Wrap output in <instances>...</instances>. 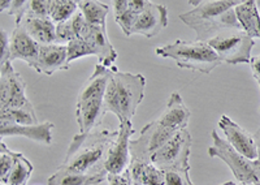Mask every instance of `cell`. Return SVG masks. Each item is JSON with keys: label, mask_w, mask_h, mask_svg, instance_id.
<instances>
[{"label": "cell", "mask_w": 260, "mask_h": 185, "mask_svg": "<svg viewBox=\"0 0 260 185\" xmlns=\"http://www.w3.org/2000/svg\"><path fill=\"white\" fill-rule=\"evenodd\" d=\"M243 0H189L194 8L181 13L180 20L195 30L197 41L208 42L224 30L242 29L237 20L236 8Z\"/></svg>", "instance_id": "obj_1"}, {"label": "cell", "mask_w": 260, "mask_h": 185, "mask_svg": "<svg viewBox=\"0 0 260 185\" xmlns=\"http://www.w3.org/2000/svg\"><path fill=\"white\" fill-rule=\"evenodd\" d=\"M118 131H94L76 135L64 162L59 168L80 173H94L104 170V161L117 137ZM106 171V170H104Z\"/></svg>", "instance_id": "obj_2"}, {"label": "cell", "mask_w": 260, "mask_h": 185, "mask_svg": "<svg viewBox=\"0 0 260 185\" xmlns=\"http://www.w3.org/2000/svg\"><path fill=\"white\" fill-rule=\"evenodd\" d=\"M146 78L141 73L120 72L111 68L110 81L104 94V107L117 116L118 121H132L145 98Z\"/></svg>", "instance_id": "obj_3"}, {"label": "cell", "mask_w": 260, "mask_h": 185, "mask_svg": "<svg viewBox=\"0 0 260 185\" xmlns=\"http://www.w3.org/2000/svg\"><path fill=\"white\" fill-rule=\"evenodd\" d=\"M156 55L166 59H173L178 68L191 69L204 75H210L213 69L222 64L213 48L207 42L201 41L187 42L178 39L175 43L157 47Z\"/></svg>", "instance_id": "obj_4"}, {"label": "cell", "mask_w": 260, "mask_h": 185, "mask_svg": "<svg viewBox=\"0 0 260 185\" xmlns=\"http://www.w3.org/2000/svg\"><path fill=\"white\" fill-rule=\"evenodd\" d=\"M211 137L212 146L208 147V156L224 161L240 184L260 185V158L255 162L248 161L236 151L226 140L220 137L217 132L213 131Z\"/></svg>", "instance_id": "obj_5"}, {"label": "cell", "mask_w": 260, "mask_h": 185, "mask_svg": "<svg viewBox=\"0 0 260 185\" xmlns=\"http://www.w3.org/2000/svg\"><path fill=\"white\" fill-rule=\"evenodd\" d=\"M207 43L219 55L222 63L237 66L250 64L255 39L250 38L242 29H229L217 34Z\"/></svg>", "instance_id": "obj_6"}, {"label": "cell", "mask_w": 260, "mask_h": 185, "mask_svg": "<svg viewBox=\"0 0 260 185\" xmlns=\"http://www.w3.org/2000/svg\"><path fill=\"white\" fill-rule=\"evenodd\" d=\"M192 140L187 129L177 132L168 142L160 147L151 157V163H154L160 170L169 168H189L190 154H191Z\"/></svg>", "instance_id": "obj_7"}, {"label": "cell", "mask_w": 260, "mask_h": 185, "mask_svg": "<svg viewBox=\"0 0 260 185\" xmlns=\"http://www.w3.org/2000/svg\"><path fill=\"white\" fill-rule=\"evenodd\" d=\"M25 91L26 82L13 68L12 61L0 67V111L31 105Z\"/></svg>", "instance_id": "obj_8"}, {"label": "cell", "mask_w": 260, "mask_h": 185, "mask_svg": "<svg viewBox=\"0 0 260 185\" xmlns=\"http://www.w3.org/2000/svg\"><path fill=\"white\" fill-rule=\"evenodd\" d=\"M177 132L164 128L156 120L148 122L147 126L141 131L138 140L130 142V152L132 159L150 162L151 157L166 145Z\"/></svg>", "instance_id": "obj_9"}, {"label": "cell", "mask_w": 260, "mask_h": 185, "mask_svg": "<svg viewBox=\"0 0 260 185\" xmlns=\"http://www.w3.org/2000/svg\"><path fill=\"white\" fill-rule=\"evenodd\" d=\"M117 131V137L113 141L104 161V170L107 173H112V175H121L129 168L132 162L130 142H132V136L136 132L133 124L129 120L120 121Z\"/></svg>", "instance_id": "obj_10"}, {"label": "cell", "mask_w": 260, "mask_h": 185, "mask_svg": "<svg viewBox=\"0 0 260 185\" xmlns=\"http://www.w3.org/2000/svg\"><path fill=\"white\" fill-rule=\"evenodd\" d=\"M219 127L224 132L225 138L232 147L240 154H242L248 161H257L260 158L259 146H257L256 138L250 135L245 128L238 126L236 121L226 115L220 117Z\"/></svg>", "instance_id": "obj_11"}, {"label": "cell", "mask_w": 260, "mask_h": 185, "mask_svg": "<svg viewBox=\"0 0 260 185\" xmlns=\"http://www.w3.org/2000/svg\"><path fill=\"white\" fill-rule=\"evenodd\" d=\"M168 25V9L166 6L146 2L143 11L138 15L130 36L141 34L146 38L157 36Z\"/></svg>", "instance_id": "obj_12"}, {"label": "cell", "mask_w": 260, "mask_h": 185, "mask_svg": "<svg viewBox=\"0 0 260 185\" xmlns=\"http://www.w3.org/2000/svg\"><path fill=\"white\" fill-rule=\"evenodd\" d=\"M81 38L85 39L91 47L95 56L99 57V63L107 68H112L113 63L117 59V52L113 48L112 43L110 42V38L107 36L106 27L92 26V25H86L83 29V33Z\"/></svg>", "instance_id": "obj_13"}, {"label": "cell", "mask_w": 260, "mask_h": 185, "mask_svg": "<svg viewBox=\"0 0 260 185\" xmlns=\"http://www.w3.org/2000/svg\"><path fill=\"white\" fill-rule=\"evenodd\" d=\"M39 48L41 45L36 42L27 34L26 30L21 25H17L11 34L9 39V50H11V61L13 60H22L32 69L36 68L38 60Z\"/></svg>", "instance_id": "obj_14"}, {"label": "cell", "mask_w": 260, "mask_h": 185, "mask_svg": "<svg viewBox=\"0 0 260 185\" xmlns=\"http://www.w3.org/2000/svg\"><path fill=\"white\" fill-rule=\"evenodd\" d=\"M190 117H191V112L185 105L182 97L180 96V92L175 91L169 97L166 111L157 117L156 121L164 128L180 132L186 129Z\"/></svg>", "instance_id": "obj_15"}, {"label": "cell", "mask_w": 260, "mask_h": 185, "mask_svg": "<svg viewBox=\"0 0 260 185\" xmlns=\"http://www.w3.org/2000/svg\"><path fill=\"white\" fill-rule=\"evenodd\" d=\"M68 46L53 43V45L41 46L36 71L43 75L51 76L61 69H68Z\"/></svg>", "instance_id": "obj_16"}, {"label": "cell", "mask_w": 260, "mask_h": 185, "mask_svg": "<svg viewBox=\"0 0 260 185\" xmlns=\"http://www.w3.org/2000/svg\"><path fill=\"white\" fill-rule=\"evenodd\" d=\"M107 110L104 107V98L91 99L86 102H77L76 105V120L81 135H87L96 131L102 124Z\"/></svg>", "instance_id": "obj_17"}, {"label": "cell", "mask_w": 260, "mask_h": 185, "mask_svg": "<svg viewBox=\"0 0 260 185\" xmlns=\"http://www.w3.org/2000/svg\"><path fill=\"white\" fill-rule=\"evenodd\" d=\"M55 128L53 122L43 121L37 126H18L12 122L0 121V136L2 138L11 136H21L31 141L51 145L52 143V131Z\"/></svg>", "instance_id": "obj_18"}, {"label": "cell", "mask_w": 260, "mask_h": 185, "mask_svg": "<svg viewBox=\"0 0 260 185\" xmlns=\"http://www.w3.org/2000/svg\"><path fill=\"white\" fill-rule=\"evenodd\" d=\"M115 21L120 25L122 33L130 37V32L136 24L138 15L143 11L146 0H115L112 3Z\"/></svg>", "instance_id": "obj_19"}, {"label": "cell", "mask_w": 260, "mask_h": 185, "mask_svg": "<svg viewBox=\"0 0 260 185\" xmlns=\"http://www.w3.org/2000/svg\"><path fill=\"white\" fill-rule=\"evenodd\" d=\"M110 75L111 68H107V67L102 66L101 63H98L95 66L92 75L90 76L89 80L86 81V84L81 89L77 102L104 98L107 86H108V81H110Z\"/></svg>", "instance_id": "obj_20"}, {"label": "cell", "mask_w": 260, "mask_h": 185, "mask_svg": "<svg viewBox=\"0 0 260 185\" xmlns=\"http://www.w3.org/2000/svg\"><path fill=\"white\" fill-rule=\"evenodd\" d=\"M20 25L41 46L56 43V24L50 17H25Z\"/></svg>", "instance_id": "obj_21"}, {"label": "cell", "mask_w": 260, "mask_h": 185, "mask_svg": "<svg viewBox=\"0 0 260 185\" xmlns=\"http://www.w3.org/2000/svg\"><path fill=\"white\" fill-rule=\"evenodd\" d=\"M129 172L133 185H166L164 171L151 162L132 159Z\"/></svg>", "instance_id": "obj_22"}, {"label": "cell", "mask_w": 260, "mask_h": 185, "mask_svg": "<svg viewBox=\"0 0 260 185\" xmlns=\"http://www.w3.org/2000/svg\"><path fill=\"white\" fill-rule=\"evenodd\" d=\"M108 177L106 171L94 173H80L59 168L48 179L47 185H96L103 182Z\"/></svg>", "instance_id": "obj_23"}, {"label": "cell", "mask_w": 260, "mask_h": 185, "mask_svg": "<svg viewBox=\"0 0 260 185\" xmlns=\"http://www.w3.org/2000/svg\"><path fill=\"white\" fill-rule=\"evenodd\" d=\"M234 12L243 32L250 38L260 39V13L257 9V2L243 0L242 3L234 8Z\"/></svg>", "instance_id": "obj_24"}, {"label": "cell", "mask_w": 260, "mask_h": 185, "mask_svg": "<svg viewBox=\"0 0 260 185\" xmlns=\"http://www.w3.org/2000/svg\"><path fill=\"white\" fill-rule=\"evenodd\" d=\"M78 9L89 25L101 27L107 26V16L110 13V7L107 4L96 0H81L78 2Z\"/></svg>", "instance_id": "obj_25"}, {"label": "cell", "mask_w": 260, "mask_h": 185, "mask_svg": "<svg viewBox=\"0 0 260 185\" xmlns=\"http://www.w3.org/2000/svg\"><path fill=\"white\" fill-rule=\"evenodd\" d=\"M86 25H87V22H86L85 17L78 11V12L74 13L73 17L69 18L68 21L56 25V42L59 45H62V43L68 45L73 39L81 38Z\"/></svg>", "instance_id": "obj_26"}, {"label": "cell", "mask_w": 260, "mask_h": 185, "mask_svg": "<svg viewBox=\"0 0 260 185\" xmlns=\"http://www.w3.org/2000/svg\"><path fill=\"white\" fill-rule=\"evenodd\" d=\"M0 121L12 122L18 126H37L39 124L34 106L21 108H8L0 111Z\"/></svg>", "instance_id": "obj_27"}, {"label": "cell", "mask_w": 260, "mask_h": 185, "mask_svg": "<svg viewBox=\"0 0 260 185\" xmlns=\"http://www.w3.org/2000/svg\"><path fill=\"white\" fill-rule=\"evenodd\" d=\"M32 170L34 167L31 162L22 152H15V164L4 185H26L31 176Z\"/></svg>", "instance_id": "obj_28"}, {"label": "cell", "mask_w": 260, "mask_h": 185, "mask_svg": "<svg viewBox=\"0 0 260 185\" xmlns=\"http://www.w3.org/2000/svg\"><path fill=\"white\" fill-rule=\"evenodd\" d=\"M77 9L78 3L73 0H50V18L56 25L68 21Z\"/></svg>", "instance_id": "obj_29"}, {"label": "cell", "mask_w": 260, "mask_h": 185, "mask_svg": "<svg viewBox=\"0 0 260 185\" xmlns=\"http://www.w3.org/2000/svg\"><path fill=\"white\" fill-rule=\"evenodd\" d=\"M15 164V151L9 150L6 143L2 141L0 143V179L2 184L7 181L9 173L12 171Z\"/></svg>", "instance_id": "obj_30"}, {"label": "cell", "mask_w": 260, "mask_h": 185, "mask_svg": "<svg viewBox=\"0 0 260 185\" xmlns=\"http://www.w3.org/2000/svg\"><path fill=\"white\" fill-rule=\"evenodd\" d=\"M67 46H68V66H71L72 61L80 59V57L94 55L89 43L82 38L73 39Z\"/></svg>", "instance_id": "obj_31"}, {"label": "cell", "mask_w": 260, "mask_h": 185, "mask_svg": "<svg viewBox=\"0 0 260 185\" xmlns=\"http://www.w3.org/2000/svg\"><path fill=\"white\" fill-rule=\"evenodd\" d=\"M189 168H169L164 171L166 185H194L190 180Z\"/></svg>", "instance_id": "obj_32"}, {"label": "cell", "mask_w": 260, "mask_h": 185, "mask_svg": "<svg viewBox=\"0 0 260 185\" xmlns=\"http://www.w3.org/2000/svg\"><path fill=\"white\" fill-rule=\"evenodd\" d=\"M25 17H50V0H29V7Z\"/></svg>", "instance_id": "obj_33"}, {"label": "cell", "mask_w": 260, "mask_h": 185, "mask_svg": "<svg viewBox=\"0 0 260 185\" xmlns=\"http://www.w3.org/2000/svg\"><path fill=\"white\" fill-rule=\"evenodd\" d=\"M27 7H29V0H11V6L7 9V15L15 16L16 26L20 25L26 15Z\"/></svg>", "instance_id": "obj_34"}, {"label": "cell", "mask_w": 260, "mask_h": 185, "mask_svg": "<svg viewBox=\"0 0 260 185\" xmlns=\"http://www.w3.org/2000/svg\"><path fill=\"white\" fill-rule=\"evenodd\" d=\"M9 39L7 32L4 29L0 30V47H2V60H0V67L11 61V50H9Z\"/></svg>", "instance_id": "obj_35"}, {"label": "cell", "mask_w": 260, "mask_h": 185, "mask_svg": "<svg viewBox=\"0 0 260 185\" xmlns=\"http://www.w3.org/2000/svg\"><path fill=\"white\" fill-rule=\"evenodd\" d=\"M108 185H133L132 182V177H130L129 168L125 171L121 175H112V173H108Z\"/></svg>", "instance_id": "obj_36"}, {"label": "cell", "mask_w": 260, "mask_h": 185, "mask_svg": "<svg viewBox=\"0 0 260 185\" xmlns=\"http://www.w3.org/2000/svg\"><path fill=\"white\" fill-rule=\"evenodd\" d=\"M250 66H251L252 75L255 78L260 77V55L251 57V61H250Z\"/></svg>", "instance_id": "obj_37"}, {"label": "cell", "mask_w": 260, "mask_h": 185, "mask_svg": "<svg viewBox=\"0 0 260 185\" xmlns=\"http://www.w3.org/2000/svg\"><path fill=\"white\" fill-rule=\"evenodd\" d=\"M9 6H11V0H2L0 2V12H7Z\"/></svg>", "instance_id": "obj_38"}, {"label": "cell", "mask_w": 260, "mask_h": 185, "mask_svg": "<svg viewBox=\"0 0 260 185\" xmlns=\"http://www.w3.org/2000/svg\"><path fill=\"white\" fill-rule=\"evenodd\" d=\"M220 185H236V184H234L233 181H226V182H224V184H220Z\"/></svg>", "instance_id": "obj_39"}, {"label": "cell", "mask_w": 260, "mask_h": 185, "mask_svg": "<svg viewBox=\"0 0 260 185\" xmlns=\"http://www.w3.org/2000/svg\"><path fill=\"white\" fill-rule=\"evenodd\" d=\"M255 80L257 81V85H259V87H260V77L259 78H255Z\"/></svg>", "instance_id": "obj_40"}, {"label": "cell", "mask_w": 260, "mask_h": 185, "mask_svg": "<svg viewBox=\"0 0 260 185\" xmlns=\"http://www.w3.org/2000/svg\"><path fill=\"white\" fill-rule=\"evenodd\" d=\"M236 185H246V184H236Z\"/></svg>", "instance_id": "obj_41"}, {"label": "cell", "mask_w": 260, "mask_h": 185, "mask_svg": "<svg viewBox=\"0 0 260 185\" xmlns=\"http://www.w3.org/2000/svg\"><path fill=\"white\" fill-rule=\"evenodd\" d=\"M2 185H4V184H2Z\"/></svg>", "instance_id": "obj_42"}]
</instances>
